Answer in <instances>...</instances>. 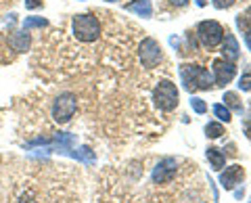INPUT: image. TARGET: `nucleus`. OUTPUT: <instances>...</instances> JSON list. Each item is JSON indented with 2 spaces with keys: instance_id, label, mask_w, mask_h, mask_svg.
Masks as SVG:
<instances>
[{
  "instance_id": "obj_1",
  "label": "nucleus",
  "mask_w": 251,
  "mask_h": 203,
  "mask_svg": "<svg viewBox=\"0 0 251 203\" xmlns=\"http://www.w3.org/2000/svg\"><path fill=\"white\" fill-rule=\"evenodd\" d=\"M72 29H74V36L80 42H94L100 36V23L92 13L75 15L72 21Z\"/></svg>"
},
{
  "instance_id": "obj_2",
  "label": "nucleus",
  "mask_w": 251,
  "mask_h": 203,
  "mask_svg": "<svg viewBox=\"0 0 251 203\" xmlns=\"http://www.w3.org/2000/svg\"><path fill=\"white\" fill-rule=\"evenodd\" d=\"M180 77H182V84L188 92L193 90H209L214 77L209 76L207 69H203L199 65H182L180 67Z\"/></svg>"
},
{
  "instance_id": "obj_3",
  "label": "nucleus",
  "mask_w": 251,
  "mask_h": 203,
  "mask_svg": "<svg viewBox=\"0 0 251 203\" xmlns=\"http://www.w3.org/2000/svg\"><path fill=\"white\" fill-rule=\"evenodd\" d=\"M75 109H77L75 95H72V92H63V95H59L52 103V120L63 126V124L72 122Z\"/></svg>"
},
{
  "instance_id": "obj_4",
  "label": "nucleus",
  "mask_w": 251,
  "mask_h": 203,
  "mask_svg": "<svg viewBox=\"0 0 251 203\" xmlns=\"http://www.w3.org/2000/svg\"><path fill=\"white\" fill-rule=\"evenodd\" d=\"M153 101L161 111H172V109H176V105H178V88L172 82L163 80L155 86Z\"/></svg>"
},
{
  "instance_id": "obj_5",
  "label": "nucleus",
  "mask_w": 251,
  "mask_h": 203,
  "mask_svg": "<svg viewBox=\"0 0 251 203\" xmlns=\"http://www.w3.org/2000/svg\"><path fill=\"white\" fill-rule=\"evenodd\" d=\"M197 36L199 40L203 42V46H207V49H214L218 46L220 42L224 40V27L220 25L218 21H201L199 27H197Z\"/></svg>"
},
{
  "instance_id": "obj_6",
  "label": "nucleus",
  "mask_w": 251,
  "mask_h": 203,
  "mask_svg": "<svg viewBox=\"0 0 251 203\" xmlns=\"http://www.w3.org/2000/svg\"><path fill=\"white\" fill-rule=\"evenodd\" d=\"M140 61H143V65L153 69L157 63L161 61V49L159 44H157V40H153V38H145L143 44H140Z\"/></svg>"
},
{
  "instance_id": "obj_7",
  "label": "nucleus",
  "mask_w": 251,
  "mask_h": 203,
  "mask_svg": "<svg viewBox=\"0 0 251 203\" xmlns=\"http://www.w3.org/2000/svg\"><path fill=\"white\" fill-rule=\"evenodd\" d=\"M234 74H237V67L232 65V61H226V59L214 61V82H216V86H226L234 77Z\"/></svg>"
},
{
  "instance_id": "obj_8",
  "label": "nucleus",
  "mask_w": 251,
  "mask_h": 203,
  "mask_svg": "<svg viewBox=\"0 0 251 203\" xmlns=\"http://www.w3.org/2000/svg\"><path fill=\"white\" fill-rule=\"evenodd\" d=\"M176 168H178L176 159H172V157L161 159L159 163H157V168L153 170V182H157V184L170 182L172 178L176 176Z\"/></svg>"
},
{
  "instance_id": "obj_9",
  "label": "nucleus",
  "mask_w": 251,
  "mask_h": 203,
  "mask_svg": "<svg viewBox=\"0 0 251 203\" xmlns=\"http://www.w3.org/2000/svg\"><path fill=\"white\" fill-rule=\"evenodd\" d=\"M243 174H245V172H243L241 166L226 168V172H222V176H220V184H222L226 191H232L234 186H237L243 180Z\"/></svg>"
},
{
  "instance_id": "obj_10",
  "label": "nucleus",
  "mask_w": 251,
  "mask_h": 203,
  "mask_svg": "<svg viewBox=\"0 0 251 203\" xmlns=\"http://www.w3.org/2000/svg\"><path fill=\"white\" fill-rule=\"evenodd\" d=\"M126 9H128L130 13H136L138 17H145V19L153 15V6H151L149 0H132V2L126 6Z\"/></svg>"
},
{
  "instance_id": "obj_11",
  "label": "nucleus",
  "mask_w": 251,
  "mask_h": 203,
  "mask_svg": "<svg viewBox=\"0 0 251 203\" xmlns=\"http://www.w3.org/2000/svg\"><path fill=\"white\" fill-rule=\"evenodd\" d=\"M224 57L226 61H237L239 59V42H237V38H234L232 34L226 32V42H224Z\"/></svg>"
},
{
  "instance_id": "obj_12",
  "label": "nucleus",
  "mask_w": 251,
  "mask_h": 203,
  "mask_svg": "<svg viewBox=\"0 0 251 203\" xmlns=\"http://www.w3.org/2000/svg\"><path fill=\"white\" fill-rule=\"evenodd\" d=\"M9 44L13 46L17 52H23L29 49V34L23 29V32H15L11 38H9Z\"/></svg>"
},
{
  "instance_id": "obj_13",
  "label": "nucleus",
  "mask_w": 251,
  "mask_h": 203,
  "mask_svg": "<svg viewBox=\"0 0 251 203\" xmlns=\"http://www.w3.org/2000/svg\"><path fill=\"white\" fill-rule=\"evenodd\" d=\"M207 159H209V163H211V168H214V170L224 168V163H226L224 153L220 149H216V147H209V149H207Z\"/></svg>"
},
{
  "instance_id": "obj_14",
  "label": "nucleus",
  "mask_w": 251,
  "mask_h": 203,
  "mask_svg": "<svg viewBox=\"0 0 251 203\" xmlns=\"http://www.w3.org/2000/svg\"><path fill=\"white\" fill-rule=\"evenodd\" d=\"M72 157L82 159V161H86V163H94V153L88 149V147H82V149L74 151V153H72Z\"/></svg>"
},
{
  "instance_id": "obj_15",
  "label": "nucleus",
  "mask_w": 251,
  "mask_h": 203,
  "mask_svg": "<svg viewBox=\"0 0 251 203\" xmlns=\"http://www.w3.org/2000/svg\"><path fill=\"white\" fill-rule=\"evenodd\" d=\"M46 23L49 21H46L44 17H27L25 21H23V29L29 32V29H34V27H44Z\"/></svg>"
},
{
  "instance_id": "obj_16",
  "label": "nucleus",
  "mask_w": 251,
  "mask_h": 203,
  "mask_svg": "<svg viewBox=\"0 0 251 203\" xmlns=\"http://www.w3.org/2000/svg\"><path fill=\"white\" fill-rule=\"evenodd\" d=\"M214 115H216L218 120L226 122V124L230 122V109L226 107V105H214Z\"/></svg>"
},
{
  "instance_id": "obj_17",
  "label": "nucleus",
  "mask_w": 251,
  "mask_h": 203,
  "mask_svg": "<svg viewBox=\"0 0 251 203\" xmlns=\"http://www.w3.org/2000/svg\"><path fill=\"white\" fill-rule=\"evenodd\" d=\"M205 134H207L209 138H220V136L224 134V128L220 126V124L211 122V124H207V126H205Z\"/></svg>"
},
{
  "instance_id": "obj_18",
  "label": "nucleus",
  "mask_w": 251,
  "mask_h": 203,
  "mask_svg": "<svg viewBox=\"0 0 251 203\" xmlns=\"http://www.w3.org/2000/svg\"><path fill=\"white\" fill-rule=\"evenodd\" d=\"M224 103L230 105L234 111H243V105L239 103V97L234 95V92H226V95H224Z\"/></svg>"
},
{
  "instance_id": "obj_19",
  "label": "nucleus",
  "mask_w": 251,
  "mask_h": 203,
  "mask_svg": "<svg viewBox=\"0 0 251 203\" xmlns=\"http://www.w3.org/2000/svg\"><path fill=\"white\" fill-rule=\"evenodd\" d=\"M191 107H193L197 113H205V111H207V105L203 103V99H197V97L191 99Z\"/></svg>"
},
{
  "instance_id": "obj_20",
  "label": "nucleus",
  "mask_w": 251,
  "mask_h": 203,
  "mask_svg": "<svg viewBox=\"0 0 251 203\" xmlns=\"http://www.w3.org/2000/svg\"><path fill=\"white\" fill-rule=\"evenodd\" d=\"M239 88L243 92H251V74H243L239 80Z\"/></svg>"
},
{
  "instance_id": "obj_21",
  "label": "nucleus",
  "mask_w": 251,
  "mask_h": 203,
  "mask_svg": "<svg viewBox=\"0 0 251 203\" xmlns=\"http://www.w3.org/2000/svg\"><path fill=\"white\" fill-rule=\"evenodd\" d=\"M234 4V0H214V6L216 9H228V6Z\"/></svg>"
},
{
  "instance_id": "obj_22",
  "label": "nucleus",
  "mask_w": 251,
  "mask_h": 203,
  "mask_svg": "<svg viewBox=\"0 0 251 203\" xmlns=\"http://www.w3.org/2000/svg\"><path fill=\"white\" fill-rule=\"evenodd\" d=\"M42 6V0H25V9L34 11V9H40Z\"/></svg>"
},
{
  "instance_id": "obj_23",
  "label": "nucleus",
  "mask_w": 251,
  "mask_h": 203,
  "mask_svg": "<svg viewBox=\"0 0 251 203\" xmlns=\"http://www.w3.org/2000/svg\"><path fill=\"white\" fill-rule=\"evenodd\" d=\"M170 2H172V4H176V6H184L188 0H170Z\"/></svg>"
},
{
  "instance_id": "obj_24",
  "label": "nucleus",
  "mask_w": 251,
  "mask_h": 203,
  "mask_svg": "<svg viewBox=\"0 0 251 203\" xmlns=\"http://www.w3.org/2000/svg\"><path fill=\"white\" fill-rule=\"evenodd\" d=\"M245 44L249 46V51H251V32H247V34H245Z\"/></svg>"
},
{
  "instance_id": "obj_25",
  "label": "nucleus",
  "mask_w": 251,
  "mask_h": 203,
  "mask_svg": "<svg viewBox=\"0 0 251 203\" xmlns=\"http://www.w3.org/2000/svg\"><path fill=\"white\" fill-rule=\"evenodd\" d=\"M197 6H205V0H197Z\"/></svg>"
},
{
  "instance_id": "obj_26",
  "label": "nucleus",
  "mask_w": 251,
  "mask_h": 203,
  "mask_svg": "<svg viewBox=\"0 0 251 203\" xmlns=\"http://www.w3.org/2000/svg\"><path fill=\"white\" fill-rule=\"evenodd\" d=\"M105 2H117V0H105Z\"/></svg>"
},
{
  "instance_id": "obj_27",
  "label": "nucleus",
  "mask_w": 251,
  "mask_h": 203,
  "mask_svg": "<svg viewBox=\"0 0 251 203\" xmlns=\"http://www.w3.org/2000/svg\"><path fill=\"white\" fill-rule=\"evenodd\" d=\"M247 15H249V17H251V6H249V11H247Z\"/></svg>"
}]
</instances>
